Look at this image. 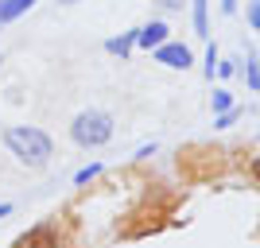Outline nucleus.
<instances>
[{
  "label": "nucleus",
  "instance_id": "f257e3e1",
  "mask_svg": "<svg viewBox=\"0 0 260 248\" xmlns=\"http://www.w3.org/2000/svg\"><path fill=\"white\" fill-rule=\"evenodd\" d=\"M4 148H8L23 167H31V171L47 167L51 155H54L51 136H47L43 128H35V124H12V128H4Z\"/></svg>",
  "mask_w": 260,
  "mask_h": 248
},
{
  "label": "nucleus",
  "instance_id": "f03ea898",
  "mask_svg": "<svg viewBox=\"0 0 260 248\" xmlns=\"http://www.w3.org/2000/svg\"><path fill=\"white\" fill-rule=\"evenodd\" d=\"M113 117H109L105 109H82L74 117V124H70V140L78 144V148H105L109 140H113Z\"/></svg>",
  "mask_w": 260,
  "mask_h": 248
},
{
  "label": "nucleus",
  "instance_id": "7ed1b4c3",
  "mask_svg": "<svg viewBox=\"0 0 260 248\" xmlns=\"http://www.w3.org/2000/svg\"><path fill=\"white\" fill-rule=\"evenodd\" d=\"M152 54H155V62H163L167 70H190V62H194L190 47L186 43H171V39H167L163 47H155Z\"/></svg>",
  "mask_w": 260,
  "mask_h": 248
},
{
  "label": "nucleus",
  "instance_id": "20e7f679",
  "mask_svg": "<svg viewBox=\"0 0 260 248\" xmlns=\"http://www.w3.org/2000/svg\"><path fill=\"white\" fill-rule=\"evenodd\" d=\"M167 39H171V27L163 20H148V23L136 27V47H140V51H155V47H163Z\"/></svg>",
  "mask_w": 260,
  "mask_h": 248
},
{
  "label": "nucleus",
  "instance_id": "39448f33",
  "mask_svg": "<svg viewBox=\"0 0 260 248\" xmlns=\"http://www.w3.org/2000/svg\"><path fill=\"white\" fill-rule=\"evenodd\" d=\"M16 248H58V233L54 225H35L16 240Z\"/></svg>",
  "mask_w": 260,
  "mask_h": 248
},
{
  "label": "nucleus",
  "instance_id": "423d86ee",
  "mask_svg": "<svg viewBox=\"0 0 260 248\" xmlns=\"http://www.w3.org/2000/svg\"><path fill=\"white\" fill-rule=\"evenodd\" d=\"M105 51L113 54V58H128L132 51H136V27H128V31H120V35H113V39H105Z\"/></svg>",
  "mask_w": 260,
  "mask_h": 248
},
{
  "label": "nucleus",
  "instance_id": "0eeeda50",
  "mask_svg": "<svg viewBox=\"0 0 260 248\" xmlns=\"http://www.w3.org/2000/svg\"><path fill=\"white\" fill-rule=\"evenodd\" d=\"M190 20L198 39H210V0H190Z\"/></svg>",
  "mask_w": 260,
  "mask_h": 248
},
{
  "label": "nucleus",
  "instance_id": "6e6552de",
  "mask_svg": "<svg viewBox=\"0 0 260 248\" xmlns=\"http://www.w3.org/2000/svg\"><path fill=\"white\" fill-rule=\"evenodd\" d=\"M31 4H35V0H0V27H4V23H12V20H20Z\"/></svg>",
  "mask_w": 260,
  "mask_h": 248
},
{
  "label": "nucleus",
  "instance_id": "1a4fd4ad",
  "mask_svg": "<svg viewBox=\"0 0 260 248\" xmlns=\"http://www.w3.org/2000/svg\"><path fill=\"white\" fill-rule=\"evenodd\" d=\"M245 82H249V89L252 93H260V58H256V51H245Z\"/></svg>",
  "mask_w": 260,
  "mask_h": 248
},
{
  "label": "nucleus",
  "instance_id": "9d476101",
  "mask_svg": "<svg viewBox=\"0 0 260 248\" xmlns=\"http://www.w3.org/2000/svg\"><path fill=\"white\" fill-rule=\"evenodd\" d=\"M210 105H214V117L217 113H229V109H233V93H229V89H214Z\"/></svg>",
  "mask_w": 260,
  "mask_h": 248
},
{
  "label": "nucleus",
  "instance_id": "9b49d317",
  "mask_svg": "<svg viewBox=\"0 0 260 248\" xmlns=\"http://www.w3.org/2000/svg\"><path fill=\"white\" fill-rule=\"evenodd\" d=\"M217 58H221V54H217V47L210 43L206 47V62H202V74H206L210 82H214V74H217Z\"/></svg>",
  "mask_w": 260,
  "mask_h": 248
},
{
  "label": "nucleus",
  "instance_id": "f8f14e48",
  "mask_svg": "<svg viewBox=\"0 0 260 248\" xmlns=\"http://www.w3.org/2000/svg\"><path fill=\"white\" fill-rule=\"evenodd\" d=\"M98 174H101V163H89V167H82V171L74 174V186H86L89 179H98Z\"/></svg>",
  "mask_w": 260,
  "mask_h": 248
},
{
  "label": "nucleus",
  "instance_id": "ddd939ff",
  "mask_svg": "<svg viewBox=\"0 0 260 248\" xmlns=\"http://www.w3.org/2000/svg\"><path fill=\"white\" fill-rule=\"evenodd\" d=\"M237 117H241L237 105L229 109V113H217V117H214V128H229V124H237Z\"/></svg>",
  "mask_w": 260,
  "mask_h": 248
},
{
  "label": "nucleus",
  "instance_id": "4468645a",
  "mask_svg": "<svg viewBox=\"0 0 260 248\" xmlns=\"http://www.w3.org/2000/svg\"><path fill=\"white\" fill-rule=\"evenodd\" d=\"M237 74V58H217V78H233Z\"/></svg>",
  "mask_w": 260,
  "mask_h": 248
},
{
  "label": "nucleus",
  "instance_id": "2eb2a0df",
  "mask_svg": "<svg viewBox=\"0 0 260 248\" xmlns=\"http://www.w3.org/2000/svg\"><path fill=\"white\" fill-rule=\"evenodd\" d=\"M249 27L260 31V0H249Z\"/></svg>",
  "mask_w": 260,
  "mask_h": 248
},
{
  "label": "nucleus",
  "instance_id": "dca6fc26",
  "mask_svg": "<svg viewBox=\"0 0 260 248\" xmlns=\"http://www.w3.org/2000/svg\"><path fill=\"white\" fill-rule=\"evenodd\" d=\"M152 4H159L163 12H183L186 4H190V0H152Z\"/></svg>",
  "mask_w": 260,
  "mask_h": 248
},
{
  "label": "nucleus",
  "instance_id": "f3484780",
  "mask_svg": "<svg viewBox=\"0 0 260 248\" xmlns=\"http://www.w3.org/2000/svg\"><path fill=\"white\" fill-rule=\"evenodd\" d=\"M221 12H225V16H233V12H237V0H221Z\"/></svg>",
  "mask_w": 260,
  "mask_h": 248
},
{
  "label": "nucleus",
  "instance_id": "a211bd4d",
  "mask_svg": "<svg viewBox=\"0 0 260 248\" xmlns=\"http://www.w3.org/2000/svg\"><path fill=\"white\" fill-rule=\"evenodd\" d=\"M8 214H12V205H8V202H0V217H8Z\"/></svg>",
  "mask_w": 260,
  "mask_h": 248
},
{
  "label": "nucleus",
  "instance_id": "6ab92c4d",
  "mask_svg": "<svg viewBox=\"0 0 260 248\" xmlns=\"http://www.w3.org/2000/svg\"><path fill=\"white\" fill-rule=\"evenodd\" d=\"M252 174H256V183H260V159H256V163H252Z\"/></svg>",
  "mask_w": 260,
  "mask_h": 248
},
{
  "label": "nucleus",
  "instance_id": "aec40b11",
  "mask_svg": "<svg viewBox=\"0 0 260 248\" xmlns=\"http://www.w3.org/2000/svg\"><path fill=\"white\" fill-rule=\"evenodd\" d=\"M58 4H74V0H58Z\"/></svg>",
  "mask_w": 260,
  "mask_h": 248
},
{
  "label": "nucleus",
  "instance_id": "412c9836",
  "mask_svg": "<svg viewBox=\"0 0 260 248\" xmlns=\"http://www.w3.org/2000/svg\"><path fill=\"white\" fill-rule=\"evenodd\" d=\"M0 62H4V54H0Z\"/></svg>",
  "mask_w": 260,
  "mask_h": 248
}]
</instances>
